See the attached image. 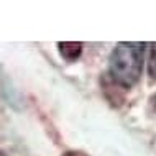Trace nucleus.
Wrapping results in <instances>:
<instances>
[{
  "label": "nucleus",
  "instance_id": "nucleus-1",
  "mask_svg": "<svg viewBox=\"0 0 156 156\" xmlns=\"http://www.w3.org/2000/svg\"><path fill=\"white\" fill-rule=\"evenodd\" d=\"M145 43L120 41L108 58V77L122 89H130L138 82L143 71Z\"/></svg>",
  "mask_w": 156,
  "mask_h": 156
},
{
  "label": "nucleus",
  "instance_id": "nucleus-2",
  "mask_svg": "<svg viewBox=\"0 0 156 156\" xmlns=\"http://www.w3.org/2000/svg\"><path fill=\"white\" fill-rule=\"evenodd\" d=\"M100 84H102V90H104V95L107 97V100L110 102L113 107H119V105H122V102H123V95L119 92V89H122V87L119 86V84H115L112 81L110 77H108V74H105L102 79H100Z\"/></svg>",
  "mask_w": 156,
  "mask_h": 156
},
{
  "label": "nucleus",
  "instance_id": "nucleus-3",
  "mask_svg": "<svg viewBox=\"0 0 156 156\" xmlns=\"http://www.w3.org/2000/svg\"><path fill=\"white\" fill-rule=\"evenodd\" d=\"M58 48H59V54L62 59L67 62H74L81 58L84 46L79 41H59Z\"/></svg>",
  "mask_w": 156,
  "mask_h": 156
},
{
  "label": "nucleus",
  "instance_id": "nucleus-4",
  "mask_svg": "<svg viewBox=\"0 0 156 156\" xmlns=\"http://www.w3.org/2000/svg\"><path fill=\"white\" fill-rule=\"evenodd\" d=\"M151 58H150V67H148V71H150V77H151V81H154L156 79V43L151 44Z\"/></svg>",
  "mask_w": 156,
  "mask_h": 156
},
{
  "label": "nucleus",
  "instance_id": "nucleus-5",
  "mask_svg": "<svg viewBox=\"0 0 156 156\" xmlns=\"http://www.w3.org/2000/svg\"><path fill=\"white\" fill-rule=\"evenodd\" d=\"M62 156H89V154H86L84 151H76V150H69V151H66Z\"/></svg>",
  "mask_w": 156,
  "mask_h": 156
},
{
  "label": "nucleus",
  "instance_id": "nucleus-6",
  "mask_svg": "<svg viewBox=\"0 0 156 156\" xmlns=\"http://www.w3.org/2000/svg\"><path fill=\"white\" fill-rule=\"evenodd\" d=\"M151 105H154V107H156V95L153 97V99H151Z\"/></svg>",
  "mask_w": 156,
  "mask_h": 156
},
{
  "label": "nucleus",
  "instance_id": "nucleus-7",
  "mask_svg": "<svg viewBox=\"0 0 156 156\" xmlns=\"http://www.w3.org/2000/svg\"><path fill=\"white\" fill-rule=\"evenodd\" d=\"M0 156H7L5 153H3V151H0Z\"/></svg>",
  "mask_w": 156,
  "mask_h": 156
}]
</instances>
